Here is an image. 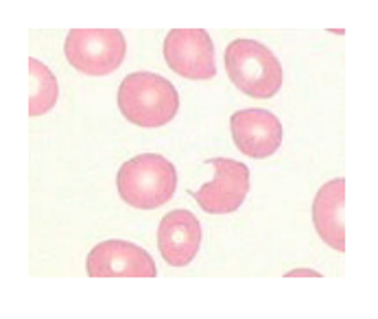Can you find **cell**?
<instances>
[{"mask_svg": "<svg viewBox=\"0 0 378 319\" xmlns=\"http://www.w3.org/2000/svg\"><path fill=\"white\" fill-rule=\"evenodd\" d=\"M119 109L131 125L164 127L180 112V94L168 79L156 72H131L119 88Z\"/></svg>", "mask_w": 378, "mask_h": 319, "instance_id": "obj_1", "label": "cell"}, {"mask_svg": "<svg viewBox=\"0 0 378 319\" xmlns=\"http://www.w3.org/2000/svg\"><path fill=\"white\" fill-rule=\"evenodd\" d=\"M116 186L129 206L138 210H153L164 206L176 195L178 171L158 153H142L119 168Z\"/></svg>", "mask_w": 378, "mask_h": 319, "instance_id": "obj_2", "label": "cell"}, {"mask_svg": "<svg viewBox=\"0 0 378 319\" xmlns=\"http://www.w3.org/2000/svg\"><path fill=\"white\" fill-rule=\"evenodd\" d=\"M227 77L252 99H271L282 88V66L278 57L256 40L239 38L225 48Z\"/></svg>", "mask_w": 378, "mask_h": 319, "instance_id": "obj_3", "label": "cell"}, {"mask_svg": "<svg viewBox=\"0 0 378 319\" xmlns=\"http://www.w3.org/2000/svg\"><path fill=\"white\" fill-rule=\"evenodd\" d=\"M64 53L68 64L81 75L105 77L123 66L127 42L119 28H72Z\"/></svg>", "mask_w": 378, "mask_h": 319, "instance_id": "obj_4", "label": "cell"}, {"mask_svg": "<svg viewBox=\"0 0 378 319\" xmlns=\"http://www.w3.org/2000/svg\"><path fill=\"white\" fill-rule=\"evenodd\" d=\"M164 60L184 79L206 81L217 75L215 44L203 28H173L164 40Z\"/></svg>", "mask_w": 378, "mask_h": 319, "instance_id": "obj_5", "label": "cell"}, {"mask_svg": "<svg viewBox=\"0 0 378 319\" xmlns=\"http://www.w3.org/2000/svg\"><path fill=\"white\" fill-rule=\"evenodd\" d=\"M208 164L215 166V180L190 195L208 215H230L239 210L249 193V168L243 162L227 158H212Z\"/></svg>", "mask_w": 378, "mask_h": 319, "instance_id": "obj_6", "label": "cell"}, {"mask_svg": "<svg viewBox=\"0 0 378 319\" xmlns=\"http://www.w3.org/2000/svg\"><path fill=\"white\" fill-rule=\"evenodd\" d=\"M90 278H156L153 258L129 241H105L92 247L85 260Z\"/></svg>", "mask_w": 378, "mask_h": 319, "instance_id": "obj_7", "label": "cell"}, {"mask_svg": "<svg viewBox=\"0 0 378 319\" xmlns=\"http://www.w3.org/2000/svg\"><path fill=\"white\" fill-rule=\"evenodd\" d=\"M232 138L241 153L254 160L274 156L282 144V125L269 109H241L230 119Z\"/></svg>", "mask_w": 378, "mask_h": 319, "instance_id": "obj_8", "label": "cell"}, {"mask_svg": "<svg viewBox=\"0 0 378 319\" xmlns=\"http://www.w3.org/2000/svg\"><path fill=\"white\" fill-rule=\"evenodd\" d=\"M201 245L199 219L188 210L168 212L158 227V247L171 267L190 265Z\"/></svg>", "mask_w": 378, "mask_h": 319, "instance_id": "obj_9", "label": "cell"}, {"mask_svg": "<svg viewBox=\"0 0 378 319\" xmlns=\"http://www.w3.org/2000/svg\"><path fill=\"white\" fill-rule=\"evenodd\" d=\"M345 180L337 178L317 190L313 201V223L319 239L337 252H345Z\"/></svg>", "mask_w": 378, "mask_h": 319, "instance_id": "obj_10", "label": "cell"}, {"mask_svg": "<svg viewBox=\"0 0 378 319\" xmlns=\"http://www.w3.org/2000/svg\"><path fill=\"white\" fill-rule=\"evenodd\" d=\"M28 79H31V97H28V116H44L60 99V85L55 75L36 57L28 60Z\"/></svg>", "mask_w": 378, "mask_h": 319, "instance_id": "obj_11", "label": "cell"}, {"mask_svg": "<svg viewBox=\"0 0 378 319\" xmlns=\"http://www.w3.org/2000/svg\"><path fill=\"white\" fill-rule=\"evenodd\" d=\"M286 276H315V278H319L322 274H319V271H306V269H296V271H288Z\"/></svg>", "mask_w": 378, "mask_h": 319, "instance_id": "obj_12", "label": "cell"}]
</instances>
